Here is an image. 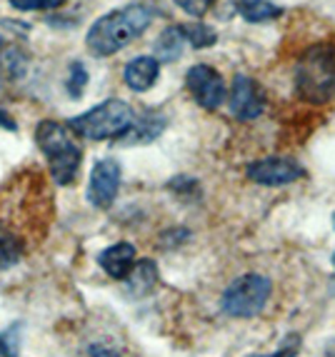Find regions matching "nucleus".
I'll use <instances>...</instances> for the list:
<instances>
[{
	"instance_id": "obj_19",
	"label": "nucleus",
	"mask_w": 335,
	"mask_h": 357,
	"mask_svg": "<svg viewBox=\"0 0 335 357\" xmlns=\"http://www.w3.org/2000/svg\"><path fill=\"white\" fill-rule=\"evenodd\" d=\"M0 63H3V68H6L10 77L25 75V68H28V58L15 45H3L0 48Z\"/></svg>"
},
{
	"instance_id": "obj_2",
	"label": "nucleus",
	"mask_w": 335,
	"mask_h": 357,
	"mask_svg": "<svg viewBox=\"0 0 335 357\" xmlns=\"http://www.w3.org/2000/svg\"><path fill=\"white\" fill-rule=\"evenodd\" d=\"M295 90L306 102L325 105L335 100V45L313 43L295 66Z\"/></svg>"
},
{
	"instance_id": "obj_11",
	"label": "nucleus",
	"mask_w": 335,
	"mask_h": 357,
	"mask_svg": "<svg viewBox=\"0 0 335 357\" xmlns=\"http://www.w3.org/2000/svg\"><path fill=\"white\" fill-rule=\"evenodd\" d=\"M158 75H161V63H158L153 55H138L133 58L131 63L123 70V80L133 93H145L153 85L158 83Z\"/></svg>"
},
{
	"instance_id": "obj_6",
	"label": "nucleus",
	"mask_w": 335,
	"mask_h": 357,
	"mask_svg": "<svg viewBox=\"0 0 335 357\" xmlns=\"http://www.w3.org/2000/svg\"><path fill=\"white\" fill-rule=\"evenodd\" d=\"M186 88L193 96V100L203 110H218L228 98L223 75L213 66H205V63H198L186 73Z\"/></svg>"
},
{
	"instance_id": "obj_26",
	"label": "nucleus",
	"mask_w": 335,
	"mask_h": 357,
	"mask_svg": "<svg viewBox=\"0 0 335 357\" xmlns=\"http://www.w3.org/2000/svg\"><path fill=\"white\" fill-rule=\"evenodd\" d=\"M90 357H120V355L105 345H90Z\"/></svg>"
},
{
	"instance_id": "obj_29",
	"label": "nucleus",
	"mask_w": 335,
	"mask_h": 357,
	"mask_svg": "<svg viewBox=\"0 0 335 357\" xmlns=\"http://www.w3.org/2000/svg\"><path fill=\"white\" fill-rule=\"evenodd\" d=\"M0 48H3V38H0Z\"/></svg>"
},
{
	"instance_id": "obj_21",
	"label": "nucleus",
	"mask_w": 335,
	"mask_h": 357,
	"mask_svg": "<svg viewBox=\"0 0 335 357\" xmlns=\"http://www.w3.org/2000/svg\"><path fill=\"white\" fill-rule=\"evenodd\" d=\"M10 6L15 10L23 13H40V10H55V8H63L66 0H10Z\"/></svg>"
},
{
	"instance_id": "obj_18",
	"label": "nucleus",
	"mask_w": 335,
	"mask_h": 357,
	"mask_svg": "<svg viewBox=\"0 0 335 357\" xmlns=\"http://www.w3.org/2000/svg\"><path fill=\"white\" fill-rule=\"evenodd\" d=\"M85 88H88V68H85L80 60H73L70 68H68V77H66L68 96H70L73 100H78Z\"/></svg>"
},
{
	"instance_id": "obj_3",
	"label": "nucleus",
	"mask_w": 335,
	"mask_h": 357,
	"mask_svg": "<svg viewBox=\"0 0 335 357\" xmlns=\"http://www.w3.org/2000/svg\"><path fill=\"white\" fill-rule=\"evenodd\" d=\"M36 143L48 160L50 178L58 185H73L83 165V150L73 140L68 126L55 120H40L36 128Z\"/></svg>"
},
{
	"instance_id": "obj_9",
	"label": "nucleus",
	"mask_w": 335,
	"mask_h": 357,
	"mask_svg": "<svg viewBox=\"0 0 335 357\" xmlns=\"http://www.w3.org/2000/svg\"><path fill=\"white\" fill-rule=\"evenodd\" d=\"M228 107H230L233 118L243 120V123H246V120L260 118V115H263V110H265L263 90L258 88V83L253 80V77L238 73V75L233 77V85H230Z\"/></svg>"
},
{
	"instance_id": "obj_17",
	"label": "nucleus",
	"mask_w": 335,
	"mask_h": 357,
	"mask_svg": "<svg viewBox=\"0 0 335 357\" xmlns=\"http://www.w3.org/2000/svg\"><path fill=\"white\" fill-rule=\"evenodd\" d=\"M180 30H183V38H186L188 45L195 48V50H205V48H210V45H216L218 43V33L205 23L180 25Z\"/></svg>"
},
{
	"instance_id": "obj_22",
	"label": "nucleus",
	"mask_w": 335,
	"mask_h": 357,
	"mask_svg": "<svg viewBox=\"0 0 335 357\" xmlns=\"http://www.w3.org/2000/svg\"><path fill=\"white\" fill-rule=\"evenodd\" d=\"M300 345H303L300 335L298 333H290V335H285L283 345L278 347L276 352H270V355H253V357H295L300 352Z\"/></svg>"
},
{
	"instance_id": "obj_25",
	"label": "nucleus",
	"mask_w": 335,
	"mask_h": 357,
	"mask_svg": "<svg viewBox=\"0 0 335 357\" xmlns=\"http://www.w3.org/2000/svg\"><path fill=\"white\" fill-rule=\"evenodd\" d=\"M188 235H191V232H188L186 227H175V230H170V232H163L161 245H163V248H173V245L186 243Z\"/></svg>"
},
{
	"instance_id": "obj_16",
	"label": "nucleus",
	"mask_w": 335,
	"mask_h": 357,
	"mask_svg": "<svg viewBox=\"0 0 335 357\" xmlns=\"http://www.w3.org/2000/svg\"><path fill=\"white\" fill-rule=\"evenodd\" d=\"M238 13L240 18L248 23H268L283 15V8L270 3V0H238Z\"/></svg>"
},
{
	"instance_id": "obj_14",
	"label": "nucleus",
	"mask_w": 335,
	"mask_h": 357,
	"mask_svg": "<svg viewBox=\"0 0 335 357\" xmlns=\"http://www.w3.org/2000/svg\"><path fill=\"white\" fill-rule=\"evenodd\" d=\"M183 48H186V38H183L180 25H168L156 40V55L153 58L158 63H173L183 55Z\"/></svg>"
},
{
	"instance_id": "obj_24",
	"label": "nucleus",
	"mask_w": 335,
	"mask_h": 357,
	"mask_svg": "<svg viewBox=\"0 0 335 357\" xmlns=\"http://www.w3.org/2000/svg\"><path fill=\"white\" fill-rule=\"evenodd\" d=\"M170 190H175L178 195H188V192H200V188H198V183L193 178H188V175H178L175 180H170V185H168Z\"/></svg>"
},
{
	"instance_id": "obj_4",
	"label": "nucleus",
	"mask_w": 335,
	"mask_h": 357,
	"mask_svg": "<svg viewBox=\"0 0 335 357\" xmlns=\"http://www.w3.org/2000/svg\"><path fill=\"white\" fill-rule=\"evenodd\" d=\"M133 120H135L133 107L126 100L110 98V100L70 118L68 130H73L78 137H85V140H96V143L98 140H115L131 130Z\"/></svg>"
},
{
	"instance_id": "obj_12",
	"label": "nucleus",
	"mask_w": 335,
	"mask_h": 357,
	"mask_svg": "<svg viewBox=\"0 0 335 357\" xmlns=\"http://www.w3.org/2000/svg\"><path fill=\"white\" fill-rule=\"evenodd\" d=\"M98 262H100V268L108 273V278L113 280H126L128 275H131L133 265H135V248L131 243H115L110 248L98 255Z\"/></svg>"
},
{
	"instance_id": "obj_7",
	"label": "nucleus",
	"mask_w": 335,
	"mask_h": 357,
	"mask_svg": "<svg viewBox=\"0 0 335 357\" xmlns=\"http://www.w3.org/2000/svg\"><path fill=\"white\" fill-rule=\"evenodd\" d=\"M246 175L248 180L265 185V188H283V185H290L303 178L306 167L288 155H270V158H260V160L251 162L246 167Z\"/></svg>"
},
{
	"instance_id": "obj_13",
	"label": "nucleus",
	"mask_w": 335,
	"mask_h": 357,
	"mask_svg": "<svg viewBox=\"0 0 335 357\" xmlns=\"http://www.w3.org/2000/svg\"><path fill=\"white\" fill-rule=\"evenodd\" d=\"M168 126V118L161 110H143L138 118L133 120L131 130L123 135V143L126 145H145L153 143Z\"/></svg>"
},
{
	"instance_id": "obj_28",
	"label": "nucleus",
	"mask_w": 335,
	"mask_h": 357,
	"mask_svg": "<svg viewBox=\"0 0 335 357\" xmlns=\"http://www.w3.org/2000/svg\"><path fill=\"white\" fill-rule=\"evenodd\" d=\"M333 268H335V252H333Z\"/></svg>"
},
{
	"instance_id": "obj_8",
	"label": "nucleus",
	"mask_w": 335,
	"mask_h": 357,
	"mask_svg": "<svg viewBox=\"0 0 335 357\" xmlns=\"http://www.w3.org/2000/svg\"><path fill=\"white\" fill-rule=\"evenodd\" d=\"M120 178H123V167L115 158L98 160L88 180V203L98 210H108L118 197Z\"/></svg>"
},
{
	"instance_id": "obj_10",
	"label": "nucleus",
	"mask_w": 335,
	"mask_h": 357,
	"mask_svg": "<svg viewBox=\"0 0 335 357\" xmlns=\"http://www.w3.org/2000/svg\"><path fill=\"white\" fill-rule=\"evenodd\" d=\"M28 252V235L0 215V270H10Z\"/></svg>"
},
{
	"instance_id": "obj_5",
	"label": "nucleus",
	"mask_w": 335,
	"mask_h": 357,
	"mask_svg": "<svg viewBox=\"0 0 335 357\" xmlns=\"http://www.w3.org/2000/svg\"><path fill=\"white\" fill-rule=\"evenodd\" d=\"M270 290H273V285H270V280L265 275L260 273L240 275V278H235L225 287L221 307L225 315L238 317V320H248V317H255L268 305Z\"/></svg>"
},
{
	"instance_id": "obj_30",
	"label": "nucleus",
	"mask_w": 335,
	"mask_h": 357,
	"mask_svg": "<svg viewBox=\"0 0 335 357\" xmlns=\"http://www.w3.org/2000/svg\"><path fill=\"white\" fill-rule=\"evenodd\" d=\"M333 225H335V213H333Z\"/></svg>"
},
{
	"instance_id": "obj_27",
	"label": "nucleus",
	"mask_w": 335,
	"mask_h": 357,
	"mask_svg": "<svg viewBox=\"0 0 335 357\" xmlns=\"http://www.w3.org/2000/svg\"><path fill=\"white\" fill-rule=\"evenodd\" d=\"M0 128H6V130H15V120H13V115L8 113V110H3V107H0Z\"/></svg>"
},
{
	"instance_id": "obj_20",
	"label": "nucleus",
	"mask_w": 335,
	"mask_h": 357,
	"mask_svg": "<svg viewBox=\"0 0 335 357\" xmlns=\"http://www.w3.org/2000/svg\"><path fill=\"white\" fill-rule=\"evenodd\" d=\"M20 322H13L10 328L0 333V357H18L20 350Z\"/></svg>"
},
{
	"instance_id": "obj_1",
	"label": "nucleus",
	"mask_w": 335,
	"mask_h": 357,
	"mask_svg": "<svg viewBox=\"0 0 335 357\" xmlns=\"http://www.w3.org/2000/svg\"><path fill=\"white\" fill-rule=\"evenodd\" d=\"M153 23V10L148 6L133 3V6L118 8V10L105 13L90 25L85 45L96 58H110L131 45L135 38H140Z\"/></svg>"
},
{
	"instance_id": "obj_15",
	"label": "nucleus",
	"mask_w": 335,
	"mask_h": 357,
	"mask_svg": "<svg viewBox=\"0 0 335 357\" xmlns=\"http://www.w3.org/2000/svg\"><path fill=\"white\" fill-rule=\"evenodd\" d=\"M128 280V290L135 295V298H143L148 295L158 282V265L153 260H140L133 265L131 275L126 278Z\"/></svg>"
},
{
	"instance_id": "obj_23",
	"label": "nucleus",
	"mask_w": 335,
	"mask_h": 357,
	"mask_svg": "<svg viewBox=\"0 0 335 357\" xmlns=\"http://www.w3.org/2000/svg\"><path fill=\"white\" fill-rule=\"evenodd\" d=\"M173 3L183 13L193 15V18H200V15H205V13H208V8L213 6V0H173Z\"/></svg>"
}]
</instances>
